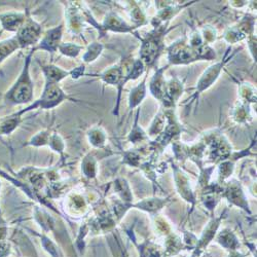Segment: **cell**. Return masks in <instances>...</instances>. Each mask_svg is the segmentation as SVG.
Listing matches in <instances>:
<instances>
[{
	"label": "cell",
	"mask_w": 257,
	"mask_h": 257,
	"mask_svg": "<svg viewBox=\"0 0 257 257\" xmlns=\"http://www.w3.org/2000/svg\"><path fill=\"white\" fill-rule=\"evenodd\" d=\"M41 35V27L33 20L28 18L21 28L18 30L16 36L20 48H27L28 46L34 45L39 40Z\"/></svg>",
	"instance_id": "obj_5"
},
{
	"label": "cell",
	"mask_w": 257,
	"mask_h": 257,
	"mask_svg": "<svg viewBox=\"0 0 257 257\" xmlns=\"http://www.w3.org/2000/svg\"><path fill=\"white\" fill-rule=\"evenodd\" d=\"M164 204H166V201H164L163 199H149V200H144L141 203H138L137 207L145 211L153 212V211H158L162 209Z\"/></svg>",
	"instance_id": "obj_18"
},
{
	"label": "cell",
	"mask_w": 257,
	"mask_h": 257,
	"mask_svg": "<svg viewBox=\"0 0 257 257\" xmlns=\"http://www.w3.org/2000/svg\"><path fill=\"white\" fill-rule=\"evenodd\" d=\"M83 71H84V66H80V67H77L75 68L72 72H70L72 74V77L73 78H78L79 76H81L83 74Z\"/></svg>",
	"instance_id": "obj_28"
},
{
	"label": "cell",
	"mask_w": 257,
	"mask_h": 257,
	"mask_svg": "<svg viewBox=\"0 0 257 257\" xmlns=\"http://www.w3.org/2000/svg\"><path fill=\"white\" fill-rule=\"evenodd\" d=\"M225 63H226V59H223L222 61L214 64V65H212L208 70L204 72V74L202 75L197 85V94H201L205 90L209 89L213 84V82L216 81L223 66L225 65Z\"/></svg>",
	"instance_id": "obj_6"
},
{
	"label": "cell",
	"mask_w": 257,
	"mask_h": 257,
	"mask_svg": "<svg viewBox=\"0 0 257 257\" xmlns=\"http://www.w3.org/2000/svg\"><path fill=\"white\" fill-rule=\"evenodd\" d=\"M0 20H2L3 26L6 30L18 31L25 22V15L11 13L0 16Z\"/></svg>",
	"instance_id": "obj_9"
},
{
	"label": "cell",
	"mask_w": 257,
	"mask_h": 257,
	"mask_svg": "<svg viewBox=\"0 0 257 257\" xmlns=\"http://www.w3.org/2000/svg\"><path fill=\"white\" fill-rule=\"evenodd\" d=\"M89 139L91 141V143L94 146L97 147H101L104 145L105 140H106V136L104 131H102L100 127H95L93 130L90 131L89 133Z\"/></svg>",
	"instance_id": "obj_19"
},
{
	"label": "cell",
	"mask_w": 257,
	"mask_h": 257,
	"mask_svg": "<svg viewBox=\"0 0 257 257\" xmlns=\"http://www.w3.org/2000/svg\"><path fill=\"white\" fill-rule=\"evenodd\" d=\"M203 34H204V39L207 42H212V41L215 40V38H216V31H215V29L211 28L210 26H207V27L204 28Z\"/></svg>",
	"instance_id": "obj_25"
},
{
	"label": "cell",
	"mask_w": 257,
	"mask_h": 257,
	"mask_svg": "<svg viewBox=\"0 0 257 257\" xmlns=\"http://www.w3.org/2000/svg\"><path fill=\"white\" fill-rule=\"evenodd\" d=\"M62 30H63L62 25L49 30L40 42V49L51 52V53L56 52L60 46V41H61V37H62Z\"/></svg>",
	"instance_id": "obj_7"
},
{
	"label": "cell",
	"mask_w": 257,
	"mask_h": 257,
	"mask_svg": "<svg viewBox=\"0 0 257 257\" xmlns=\"http://www.w3.org/2000/svg\"><path fill=\"white\" fill-rule=\"evenodd\" d=\"M42 71H44V73L46 75L47 82H54V83H58L60 80H62L63 78H65L68 74H70V72L63 70L55 65L44 66L42 67Z\"/></svg>",
	"instance_id": "obj_15"
},
{
	"label": "cell",
	"mask_w": 257,
	"mask_h": 257,
	"mask_svg": "<svg viewBox=\"0 0 257 257\" xmlns=\"http://www.w3.org/2000/svg\"><path fill=\"white\" fill-rule=\"evenodd\" d=\"M164 122H165V117L164 116H162L161 114L156 116V119L154 120V122L151 126V130H149V134H151V135H158L164 128Z\"/></svg>",
	"instance_id": "obj_23"
},
{
	"label": "cell",
	"mask_w": 257,
	"mask_h": 257,
	"mask_svg": "<svg viewBox=\"0 0 257 257\" xmlns=\"http://www.w3.org/2000/svg\"><path fill=\"white\" fill-rule=\"evenodd\" d=\"M131 18L133 19L134 22L138 25H142L145 23V16L141 12V10L135 6V8L131 12Z\"/></svg>",
	"instance_id": "obj_24"
},
{
	"label": "cell",
	"mask_w": 257,
	"mask_h": 257,
	"mask_svg": "<svg viewBox=\"0 0 257 257\" xmlns=\"http://www.w3.org/2000/svg\"><path fill=\"white\" fill-rule=\"evenodd\" d=\"M169 61L172 64H187L201 59L199 53L183 40L175 42L168 50Z\"/></svg>",
	"instance_id": "obj_4"
},
{
	"label": "cell",
	"mask_w": 257,
	"mask_h": 257,
	"mask_svg": "<svg viewBox=\"0 0 257 257\" xmlns=\"http://www.w3.org/2000/svg\"><path fill=\"white\" fill-rule=\"evenodd\" d=\"M123 68H121L119 65L111 67L101 74V78L104 80V82L114 85L120 84L123 80Z\"/></svg>",
	"instance_id": "obj_13"
},
{
	"label": "cell",
	"mask_w": 257,
	"mask_h": 257,
	"mask_svg": "<svg viewBox=\"0 0 257 257\" xmlns=\"http://www.w3.org/2000/svg\"><path fill=\"white\" fill-rule=\"evenodd\" d=\"M249 48L253 58L256 60V37L254 35L249 36Z\"/></svg>",
	"instance_id": "obj_27"
},
{
	"label": "cell",
	"mask_w": 257,
	"mask_h": 257,
	"mask_svg": "<svg viewBox=\"0 0 257 257\" xmlns=\"http://www.w3.org/2000/svg\"><path fill=\"white\" fill-rule=\"evenodd\" d=\"M225 196L229 202L232 204L243 207V209L248 210V204L246 203L244 192L238 182H234L233 184H229L228 188L226 189Z\"/></svg>",
	"instance_id": "obj_8"
},
{
	"label": "cell",
	"mask_w": 257,
	"mask_h": 257,
	"mask_svg": "<svg viewBox=\"0 0 257 257\" xmlns=\"http://www.w3.org/2000/svg\"><path fill=\"white\" fill-rule=\"evenodd\" d=\"M218 241L221 245H223L225 248H230L231 250H234L235 247L238 246V241L235 239L234 234L229 229H225L221 231Z\"/></svg>",
	"instance_id": "obj_17"
},
{
	"label": "cell",
	"mask_w": 257,
	"mask_h": 257,
	"mask_svg": "<svg viewBox=\"0 0 257 257\" xmlns=\"http://www.w3.org/2000/svg\"><path fill=\"white\" fill-rule=\"evenodd\" d=\"M59 50L61 51L62 54L66 55L68 57H76L80 51H81V47L76 46L74 44H60L59 46Z\"/></svg>",
	"instance_id": "obj_21"
},
{
	"label": "cell",
	"mask_w": 257,
	"mask_h": 257,
	"mask_svg": "<svg viewBox=\"0 0 257 257\" xmlns=\"http://www.w3.org/2000/svg\"><path fill=\"white\" fill-rule=\"evenodd\" d=\"M165 29L166 27L164 28V26L156 27L155 31L147 34V37L143 39V44L140 50V60L144 63V65H153L162 53L164 49L163 37L166 34Z\"/></svg>",
	"instance_id": "obj_2"
},
{
	"label": "cell",
	"mask_w": 257,
	"mask_h": 257,
	"mask_svg": "<svg viewBox=\"0 0 257 257\" xmlns=\"http://www.w3.org/2000/svg\"><path fill=\"white\" fill-rule=\"evenodd\" d=\"M103 50V46L98 44V42H94V44H92L89 49H88V52L84 54L83 56V61L84 62H92L94 61L102 52Z\"/></svg>",
	"instance_id": "obj_20"
},
{
	"label": "cell",
	"mask_w": 257,
	"mask_h": 257,
	"mask_svg": "<svg viewBox=\"0 0 257 257\" xmlns=\"http://www.w3.org/2000/svg\"><path fill=\"white\" fill-rule=\"evenodd\" d=\"M146 138L145 136V133L141 130V127L138 126L137 124V118L135 120V125L133 127V130L130 134V140L133 142V143H138V142H141L142 140H144Z\"/></svg>",
	"instance_id": "obj_22"
},
{
	"label": "cell",
	"mask_w": 257,
	"mask_h": 257,
	"mask_svg": "<svg viewBox=\"0 0 257 257\" xmlns=\"http://www.w3.org/2000/svg\"><path fill=\"white\" fill-rule=\"evenodd\" d=\"M175 180H176V186L180 196H182V198H184L187 202H194L195 198L192 196V192L188 183V179L177 169L175 171Z\"/></svg>",
	"instance_id": "obj_12"
},
{
	"label": "cell",
	"mask_w": 257,
	"mask_h": 257,
	"mask_svg": "<svg viewBox=\"0 0 257 257\" xmlns=\"http://www.w3.org/2000/svg\"><path fill=\"white\" fill-rule=\"evenodd\" d=\"M104 28L114 32H127L133 29V27L128 26L121 18H119L117 15L113 13L106 17L104 22Z\"/></svg>",
	"instance_id": "obj_10"
},
{
	"label": "cell",
	"mask_w": 257,
	"mask_h": 257,
	"mask_svg": "<svg viewBox=\"0 0 257 257\" xmlns=\"http://www.w3.org/2000/svg\"><path fill=\"white\" fill-rule=\"evenodd\" d=\"M68 97L61 90L58 83L47 82L45 91L42 93L40 99L34 105H32L31 107H28V108L25 110L27 111L31 108H36V107H40L41 109H51L58 106L60 103H62Z\"/></svg>",
	"instance_id": "obj_3"
},
{
	"label": "cell",
	"mask_w": 257,
	"mask_h": 257,
	"mask_svg": "<svg viewBox=\"0 0 257 257\" xmlns=\"http://www.w3.org/2000/svg\"><path fill=\"white\" fill-rule=\"evenodd\" d=\"M48 139H49V135L47 133H39L34 139H32V143L36 145L45 144V142H47Z\"/></svg>",
	"instance_id": "obj_26"
},
{
	"label": "cell",
	"mask_w": 257,
	"mask_h": 257,
	"mask_svg": "<svg viewBox=\"0 0 257 257\" xmlns=\"http://www.w3.org/2000/svg\"><path fill=\"white\" fill-rule=\"evenodd\" d=\"M19 48H20V45L16 37L10 40L0 42V63H2L6 58H8L11 54H13Z\"/></svg>",
	"instance_id": "obj_16"
},
{
	"label": "cell",
	"mask_w": 257,
	"mask_h": 257,
	"mask_svg": "<svg viewBox=\"0 0 257 257\" xmlns=\"http://www.w3.org/2000/svg\"><path fill=\"white\" fill-rule=\"evenodd\" d=\"M33 51L27 56L24 68L18 80L6 95V101L10 104H25L33 100V82L29 73V65Z\"/></svg>",
	"instance_id": "obj_1"
},
{
	"label": "cell",
	"mask_w": 257,
	"mask_h": 257,
	"mask_svg": "<svg viewBox=\"0 0 257 257\" xmlns=\"http://www.w3.org/2000/svg\"><path fill=\"white\" fill-rule=\"evenodd\" d=\"M146 84H145V79L138 84L137 87H135L134 89H132L131 93H130V97H128V107H130L131 109L135 108L136 106H138L143 99L146 96Z\"/></svg>",
	"instance_id": "obj_14"
},
{
	"label": "cell",
	"mask_w": 257,
	"mask_h": 257,
	"mask_svg": "<svg viewBox=\"0 0 257 257\" xmlns=\"http://www.w3.org/2000/svg\"><path fill=\"white\" fill-rule=\"evenodd\" d=\"M229 257H243V256H241V254H239V253H237V252H234V253H232L231 255H229Z\"/></svg>",
	"instance_id": "obj_29"
},
{
	"label": "cell",
	"mask_w": 257,
	"mask_h": 257,
	"mask_svg": "<svg viewBox=\"0 0 257 257\" xmlns=\"http://www.w3.org/2000/svg\"><path fill=\"white\" fill-rule=\"evenodd\" d=\"M166 68H162L156 72L154 77L152 78L151 84H149V89H151V93L159 100H162L165 95L166 90V82L164 79L163 72Z\"/></svg>",
	"instance_id": "obj_11"
}]
</instances>
